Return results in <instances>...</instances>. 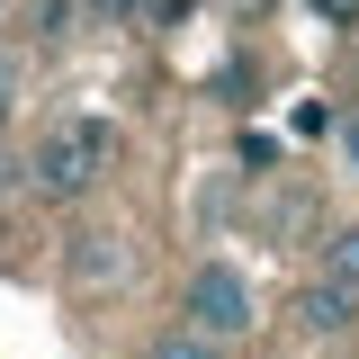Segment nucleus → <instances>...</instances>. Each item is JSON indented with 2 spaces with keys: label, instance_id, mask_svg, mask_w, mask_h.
Instances as JSON below:
<instances>
[{
  "label": "nucleus",
  "instance_id": "nucleus-1",
  "mask_svg": "<svg viewBox=\"0 0 359 359\" xmlns=\"http://www.w3.org/2000/svg\"><path fill=\"white\" fill-rule=\"evenodd\" d=\"M108 153H117V135L99 126V117H63V126L36 135V189L45 198H81L90 180L108 171Z\"/></svg>",
  "mask_w": 359,
  "mask_h": 359
},
{
  "label": "nucleus",
  "instance_id": "nucleus-2",
  "mask_svg": "<svg viewBox=\"0 0 359 359\" xmlns=\"http://www.w3.org/2000/svg\"><path fill=\"white\" fill-rule=\"evenodd\" d=\"M180 314H189L180 332H198V341H216V351H224L233 332H252V278H243L233 261H198V269H189Z\"/></svg>",
  "mask_w": 359,
  "mask_h": 359
},
{
  "label": "nucleus",
  "instance_id": "nucleus-3",
  "mask_svg": "<svg viewBox=\"0 0 359 359\" xmlns=\"http://www.w3.org/2000/svg\"><path fill=\"white\" fill-rule=\"evenodd\" d=\"M306 314H314V332H341V323H359V297H351V287H323V278H314Z\"/></svg>",
  "mask_w": 359,
  "mask_h": 359
},
{
  "label": "nucleus",
  "instance_id": "nucleus-4",
  "mask_svg": "<svg viewBox=\"0 0 359 359\" xmlns=\"http://www.w3.org/2000/svg\"><path fill=\"white\" fill-rule=\"evenodd\" d=\"M323 287H351V297H359V233H332V252H323Z\"/></svg>",
  "mask_w": 359,
  "mask_h": 359
},
{
  "label": "nucleus",
  "instance_id": "nucleus-5",
  "mask_svg": "<svg viewBox=\"0 0 359 359\" xmlns=\"http://www.w3.org/2000/svg\"><path fill=\"white\" fill-rule=\"evenodd\" d=\"M144 359H224V351H216V341H198V332H162Z\"/></svg>",
  "mask_w": 359,
  "mask_h": 359
},
{
  "label": "nucleus",
  "instance_id": "nucleus-6",
  "mask_svg": "<svg viewBox=\"0 0 359 359\" xmlns=\"http://www.w3.org/2000/svg\"><path fill=\"white\" fill-rule=\"evenodd\" d=\"M90 18H108V27H126V18H144V9H153V0H81Z\"/></svg>",
  "mask_w": 359,
  "mask_h": 359
},
{
  "label": "nucleus",
  "instance_id": "nucleus-7",
  "mask_svg": "<svg viewBox=\"0 0 359 359\" xmlns=\"http://www.w3.org/2000/svg\"><path fill=\"white\" fill-rule=\"evenodd\" d=\"M18 117V54H0V126Z\"/></svg>",
  "mask_w": 359,
  "mask_h": 359
},
{
  "label": "nucleus",
  "instance_id": "nucleus-8",
  "mask_svg": "<svg viewBox=\"0 0 359 359\" xmlns=\"http://www.w3.org/2000/svg\"><path fill=\"white\" fill-rule=\"evenodd\" d=\"M351 144H359V126H351Z\"/></svg>",
  "mask_w": 359,
  "mask_h": 359
}]
</instances>
